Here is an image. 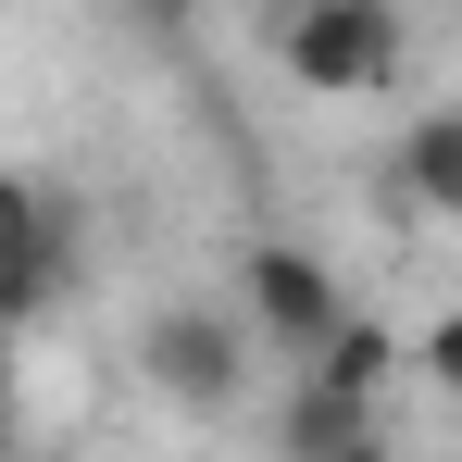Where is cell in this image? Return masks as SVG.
<instances>
[{
	"instance_id": "cell-2",
	"label": "cell",
	"mask_w": 462,
	"mask_h": 462,
	"mask_svg": "<svg viewBox=\"0 0 462 462\" xmlns=\"http://www.w3.org/2000/svg\"><path fill=\"white\" fill-rule=\"evenodd\" d=\"M237 312H250V337H263V350H288L300 375L350 337V288H337V263L300 250V237H263V250L237 263Z\"/></svg>"
},
{
	"instance_id": "cell-7",
	"label": "cell",
	"mask_w": 462,
	"mask_h": 462,
	"mask_svg": "<svg viewBox=\"0 0 462 462\" xmlns=\"http://www.w3.org/2000/svg\"><path fill=\"white\" fill-rule=\"evenodd\" d=\"M312 375H325V387H350V400H375V412H387V387H400V337L350 312V337H337V350H325Z\"/></svg>"
},
{
	"instance_id": "cell-8",
	"label": "cell",
	"mask_w": 462,
	"mask_h": 462,
	"mask_svg": "<svg viewBox=\"0 0 462 462\" xmlns=\"http://www.w3.org/2000/svg\"><path fill=\"white\" fill-rule=\"evenodd\" d=\"M412 363H425V387H438V400H462V312H438V325L412 337Z\"/></svg>"
},
{
	"instance_id": "cell-4",
	"label": "cell",
	"mask_w": 462,
	"mask_h": 462,
	"mask_svg": "<svg viewBox=\"0 0 462 462\" xmlns=\"http://www.w3.org/2000/svg\"><path fill=\"white\" fill-rule=\"evenodd\" d=\"M387 188L425 213V226H462V100H425L387 151Z\"/></svg>"
},
{
	"instance_id": "cell-1",
	"label": "cell",
	"mask_w": 462,
	"mask_h": 462,
	"mask_svg": "<svg viewBox=\"0 0 462 462\" xmlns=\"http://www.w3.org/2000/svg\"><path fill=\"white\" fill-rule=\"evenodd\" d=\"M275 63H288V88H312V100H375V88L412 63V25H400V0H288Z\"/></svg>"
},
{
	"instance_id": "cell-5",
	"label": "cell",
	"mask_w": 462,
	"mask_h": 462,
	"mask_svg": "<svg viewBox=\"0 0 462 462\" xmlns=\"http://www.w3.org/2000/svg\"><path fill=\"white\" fill-rule=\"evenodd\" d=\"M375 438H387V412L350 400V387H325V375H300L275 400V462H350V450H375Z\"/></svg>"
},
{
	"instance_id": "cell-3",
	"label": "cell",
	"mask_w": 462,
	"mask_h": 462,
	"mask_svg": "<svg viewBox=\"0 0 462 462\" xmlns=\"http://www.w3.org/2000/svg\"><path fill=\"white\" fill-rule=\"evenodd\" d=\"M250 312H213V300H162L138 325V375L175 400V412H237L250 400Z\"/></svg>"
},
{
	"instance_id": "cell-10",
	"label": "cell",
	"mask_w": 462,
	"mask_h": 462,
	"mask_svg": "<svg viewBox=\"0 0 462 462\" xmlns=\"http://www.w3.org/2000/svg\"><path fill=\"white\" fill-rule=\"evenodd\" d=\"M38 462H88V450H38Z\"/></svg>"
},
{
	"instance_id": "cell-6",
	"label": "cell",
	"mask_w": 462,
	"mask_h": 462,
	"mask_svg": "<svg viewBox=\"0 0 462 462\" xmlns=\"http://www.w3.org/2000/svg\"><path fill=\"white\" fill-rule=\"evenodd\" d=\"M63 275H76V213H63V188H13V312L38 325V312L63 300Z\"/></svg>"
},
{
	"instance_id": "cell-9",
	"label": "cell",
	"mask_w": 462,
	"mask_h": 462,
	"mask_svg": "<svg viewBox=\"0 0 462 462\" xmlns=\"http://www.w3.org/2000/svg\"><path fill=\"white\" fill-rule=\"evenodd\" d=\"M151 13H200V0H151Z\"/></svg>"
}]
</instances>
